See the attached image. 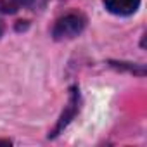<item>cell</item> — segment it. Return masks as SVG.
Instances as JSON below:
<instances>
[{
	"label": "cell",
	"mask_w": 147,
	"mask_h": 147,
	"mask_svg": "<svg viewBox=\"0 0 147 147\" xmlns=\"http://www.w3.org/2000/svg\"><path fill=\"white\" fill-rule=\"evenodd\" d=\"M85 24H87L85 16H82L78 12L66 14L64 18L57 19V23L54 24L52 36L55 40H69V38H75V36H78L83 31Z\"/></svg>",
	"instance_id": "cell-1"
},
{
	"label": "cell",
	"mask_w": 147,
	"mask_h": 147,
	"mask_svg": "<svg viewBox=\"0 0 147 147\" xmlns=\"http://www.w3.org/2000/svg\"><path fill=\"white\" fill-rule=\"evenodd\" d=\"M78 109H80V94H78L76 88H71L67 106H66V109L62 111V114H61V118H59V121H57V126L52 130L50 137H54V135H57L61 130H64V128L69 125V121L75 118V114L78 113Z\"/></svg>",
	"instance_id": "cell-2"
},
{
	"label": "cell",
	"mask_w": 147,
	"mask_h": 147,
	"mask_svg": "<svg viewBox=\"0 0 147 147\" xmlns=\"http://www.w3.org/2000/svg\"><path fill=\"white\" fill-rule=\"evenodd\" d=\"M104 5L111 14L116 16H130L137 12L140 0H104Z\"/></svg>",
	"instance_id": "cell-3"
},
{
	"label": "cell",
	"mask_w": 147,
	"mask_h": 147,
	"mask_svg": "<svg viewBox=\"0 0 147 147\" xmlns=\"http://www.w3.org/2000/svg\"><path fill=\"white\" fill-rule=\"evenodd\" d=\"M19 5H21L19 0H0V12L14 14L19 9Z\"/></svg>",
	"instance_id": "cell-4"
},
{
	"label": "cell",
	"mask_w": 147,
	"mask_h": 147,
	"mask_svg": "<svg viewBox=\"0 0 147 147\" xmlns=\"http://www.w3.org/2000/svg\"><path fill=\"white\" fill-rule=\"evenodd\" d=\"M19 2H21V4H24V5H28V4H31V2H33V0H19Z\"/></svg>",
	"instance_id": "cell-5"
},
{
	"label": "cell",
	"mask_w": 147,
	"mask_h": 147,
	"mask_svg": "<svg viewBox=\"0 0 147 147\" xmlns=\"http://www.w3.org/2000/svg\"><path fill=\"white\" fill-rule=\"evenodd\" d=\"M4 35V24H2V21H0V36Z\"/></svg>",
	"instance_id": "cell-6"
},
{
	"label": "cell",
	"mask_w": 147,
	"mask_h": 147,
	"mask_svg": "<svg viewBox=\"0 0 147 147\" xmlns=\"http://www.w3.org/2000/svg\"><path fill=\"white\" fill-rule=\"evenodd\" d=\"M0 144H4V145H9L11 142H9V140H0Z\"/></svg>",
	"instance_id": "cell-7"
}]
</instances>
